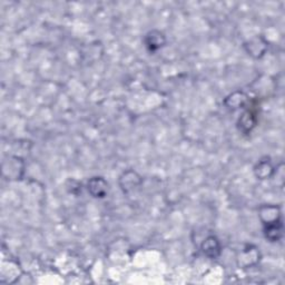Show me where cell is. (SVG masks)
I'll list each match as a JSON object with an SVG mask.
<instances>
[{
  "instance_id": "cell-1",
  "label": "cell",
  "mask_w": 285,
  "mask_h": 285,
  "mask_svg": "<svg viewBox=\"0 0 285 285\" xmlns=\"http://www.w3.org/2000/svg\"><path fill=\"white\" fill-rule=\"evenodd\" d=\"M268 42L263 37H255L244 45L249 55L254 58H261L268 49Z\"/></svg>"
},
{
  "instance_id": "cell-2",
  "label": "cell",
  "mask_w": 285,
  "mask_h": 285,
  "mask_svg": "<svg viewBox=\"0 0 285 285\" xmlns=\"http://www.w3.org/2000/svg\"><path fill=\"white\" fill-rule=\"evenodd\" d=\"M87 188L92 197L103 198L107 194L108 184L103 177H92L87 184Z\"/></svg>"
},
{
  "instance_id": "cell-3",
  "label": "cell",
  "mask_w": 285,
  "mask_h": 285,
  "mask_svg": "<svg viewBox=\"0 0 285 285\" xmlns=\"http://www.w3.org/2000/svg\"><path fill=\"white\" fill-rule=\"evenodd\" d=\"M145 46L149 51H156L158 49H161L163 46L166 44V38L163 32L158 30H153L149 31L148 34L145 37Z\"/></svg>"
},
{
  "instance_id": "cell-4",
  "label": "cell",
  "mask_w": 285,
  "mask_h": 285,
  "mask_svg": "<svg viewBox=\"0 0 285 285\" xmlns=\"http://www.w3.org/2000/svg\"><path fill=\"white\" fill-rule=\"evenodd\" d=\"M260 217L264 225L281 221L280 208L273 206V205H265L260 208Z\"/></svg>"
},
{
  "instance_id": "cell-5",
  "label": "cell",
  "mask_w": 285,
  "mask_h": 285,
  "mask_svg": "<svg viewBox=\"0 0 285 285\" xmlns=\"http://www.w3.org/2000/svg\"><path fill=\"white\" fill-rule=\"evenodd\" d=\"M141 182H142L141 177L132 170L125 172V173L121 176V180H119V184H121L122 189L126 192V193L137 187L138 185L141 184Z\"/></svg>"
},
{
  "instance_id": "cell-6",
  "label": "cell",
  "mask_w": 285,
  "mask_h": 285,
  "mask_svg": "<svg viewBox=\"0 0 285 285\" xmlns=\"http://www.w3.org/2000/svg\"><path fill=\"white\" fill-rule=\"evenodd\" d=\"M204 254L211 258H217L221 255V244L215 236H208L202 245Z\"/></svg>"
},
{
  "instance_id": "cell-7",
  "label": "cell",
  "mask_w": 285,
  "mask_h": 285,
  "mask_svg": "<svg viewBox=\"0 0 285 285\" xmlns=\"http://www.w3.org/2000/svg\"><path fill=\"white\" fill-rule=\"evenodd\" d=\"M264 233H265V237H267L271 242H276L280 240L283 234L282 221L264 225Z\"/></svg>"
},
{
  "instance_id": "cell-8",
  "label": "cell",
  "mask_w": 285,
  "mask_h": 285,
  "mask_svg": "<svg viewBox=\"0 0 285 285\" xmlns=\"http://www.w3.org/2000/svg\"><path fill=\"white\" fill-rule=\"evenodd\" d=\"M258 260H260V253H258L257 249L250 245V246H246V249H244V251L242 252L240 264L244 265V267H249V265L256 264Z\"/></svg>"
},
{
  "instance_id": "cell-9",
  "label": "cell",
  "mask_w": 285,
  "mask_h": 285,
  "mask_svg": "<svg viewBox=\"0 0 285 285\" xmlns=\"http://www.w3.org/2000/svg\"><path fill=\"white\" fill-rule=\"evenodd\" d=\"M256 125V117L252 111H245L238 119V128L245 134H248Z\"/></svg>"
},
{
  "instance_id": "cell-10",
  "label": "cell",
  "mask_w": 285,
  "mask_h": 285,
  "mask_svg": "<svg viewBox=\"0 0 285 285\" xmlns=\"http://www.w3.org/2000/svg\"><path fill=\"white\" fill-rule=\"evenodd\" d=\"M248 102V96L241 91H236L225 99V105L231 109L242 108Z\"/></svg>"
},
{
  "instance_id": "cell-11",
  "label": "cell",
  "mask_w": 285,
  "mask_h": 285,
  "mask_svg": "<svg viewBox=\"0 0 285 285\" xmlns=\"http://www.w3.org/2000/svg\"><path fill=\"white\" fill-rule=\"evenodd\" d=\"M254 172L256 177L260 178V180H265V178L271 177L272 174L274 173V167L269 160H264L256 165Z\"/></svg>"
}]
</instances>
